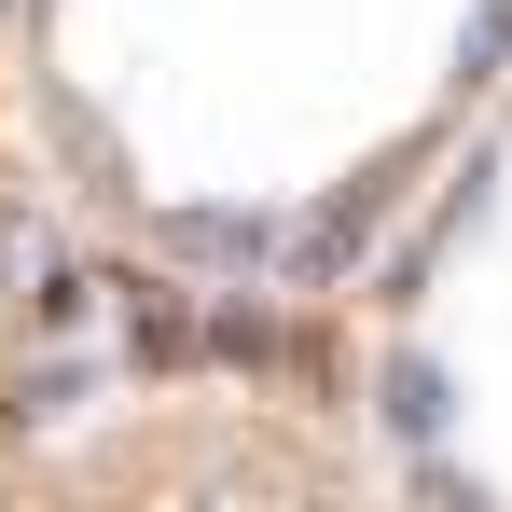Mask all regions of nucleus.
<instances>
[{
	"label": "nucleus",
	"instance_id": "nucleus-1",
	"mask_svg": "<svg viewBox=\"0 0 512 512\" xmlns=\"http://www.w3.org/2000/svg\"><path fill=\"white\" fill-rule=\"evenodd\" d=\"M28 291H42V208H28L14 167H0V360H14V333H28Z\"/></svg>",
	"mask_w": 512,
	"mask_h": 512
}]
</instances>
